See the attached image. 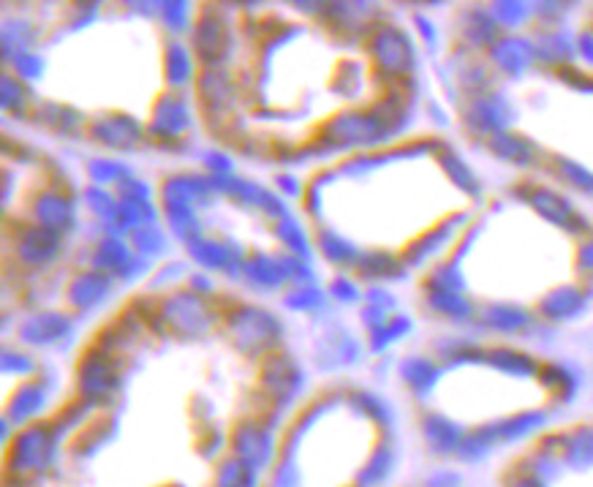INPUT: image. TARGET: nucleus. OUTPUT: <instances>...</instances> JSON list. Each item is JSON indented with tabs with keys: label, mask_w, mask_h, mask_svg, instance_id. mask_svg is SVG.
I'll use <instances>...</instances> for the list:
<instances>
[{
	"label": "nucleus",
	"mask_w": 593,
	"mask_h": 487,
	"mask_svg": "<svg viewBox=\"0 0 593 487\" xmlns=\"http://www.w3.org/2000/svg\"><path fill=\"white\" fill-rule=\"evenodd\" d=\"M191 47L199 63H205V69H221L229 55H232L234 36L224 11L205 9L196 17L191 28Z\"/></svg>",
	"instance_id": "6"
},
{
	"label": "nucleus",
	"mask_w": 593,
	"mask_h": 487,
	"mask_svg": "<svg viewBox=\"0 0 593 487\" xmlns=\"http://www.w3.org/2000/svg\"><path fill=\"white\" fill-rule=\"evenodd\" d=\"M392 134V126L376 109H346L324 126V142L338 150L376 147Z\"/></svg>",
	"instance_id": "3"
},
{
	"label": "nucleus",
	"mask_w": 593,
	"mask_h": 487,
	"mask_svg": "<svg viewBox=\"0 0 593 487\" xmlns=\"http://www.w3.org/2000/svg\"><path fill=\"white\" fill-rule=\"evenodd\" d=\"M49 403V392L41 381H25L17 387V392L11 395L9 406H6V419L14 422V425H22V422H30L36 419L41 411L47 409Z\"/></svg>",
	"instance_id": "22"
},
{
	"label": "nucleus",
	"mask_w": 593,
	"mask_h": 487,
	"mask_svg": "<svg viewBox=\"0 0 593 487\" xmlns=\"http://www.w3.org/2000/svg\"><path fill=\"white\" fill-rule=\"evenodd\" d=\"M215 311L202 294L191 292H172L164 300H158V327L161 332L175 335L177 341H199L207 332L213 330Z\"/></svg>",
	"instance_id": "2"
},
{
	"label": "nucleus",
	"mask_w": 593,
	"mask_h": 487,
	"mask_svg": "<svg viewBox=\"0 0 593 487\" xmlns=\"http://www.w3.org/2000/svg\"><path fill=\"white\" fill-rule=\"evenodd\" d=\"M88 137L107 150H134L145 139V128L126 112H104L88 123Z\"/></svg>",
	"instance_id": "13"
},
{
	"label": "nucleus",
	"mask_w": 593,
	"mask_h": 487,
	"mask_svg": "<svg viewBox=\"0 0 593 487\" xmlns=\"http://www.w3.org/2000/svg\"><path fill=\"white\" fill-rule=\"evenodd\" d=\"M55 452H58V428L49 422H33L11 441L9 471H17V474L44 471L55 460Z\"/></svg>",
	"instance_id": "5"
},
{
	"label": "nucleus",
	"mask_w": 593,
	"mask_h": 487,
	"mask_svg": "<svg viewBox=\"0 0 593 487\" xmlns=\"http://www.w3.org/2000/svg\"><path fill=\"white\" fill-rule=\"evenodd\" d=\"M60 251H63V237L44 226H22L14 234V256L28 270H47L49 264L58 262Z\"/></svg>",
	"instance_id": "11"
},
{
	"label": "nucleus",
	"mask_w": 593,
	"mask_h": 487,
	"mask_svg": "<svg viewBox=\"0 0 593 487\" xmlns=\"http://www.w3.org/2000/svg\"><path fill=\"white\" fill-rule=\"evenodd\" d=\"M330 297H335L338 302H357L360 300V286H357V281L351 278V275L341 273V275H335L330 281Z\"/></svg>",
	"instance_id": "42"
},
{
	"label": "nucleus",
	"mask_w": 593,
	"mask_h": 487,
	"mask_svg": "<svg viewBox=\"0 0 593 487\" xmlns=\"http://www.w3.org/2000/svg\"><path fill=\"white\" fill-rule=\"evenodd\" d=\"M36 117L41 120V126L66 134V137H74L82 128L88 131L85 117L79 115L74 107H66V104H41V107H36Z\"/></svg>",
	"instance_id": "24"
},
{
	"label": "nucleus",
	"mask_w": 593,
	"mask_h": 487,
	"mask_svg": "<svg viewBox=\"0 0 593 487\" xmlns=\"http://www.w3.org/2000/svg\"><path fill=\"white\" fill-rule=\"evenodd\" d=\"M354 270L365 278H392L395 259L384 251H368V254L360 256V262L354 264Z\"/></svg>",
	"instance_id": "37"
},
{
	"label": "nucleus",
	"mask_w": 593,
	"mask_h": 487,
	"mask_svg": "<svg viewBox=\"0 0 593 487\" xmlns=\"http://www.w3.org/2000/svg\"><path fill=\"white\" fill-rule=\"evenodd\" d=\"M327 292H321L319 286H313V283H305V286H294L289 292L283 294V305L289 308V311L297 313H313L319 311L321 305L327 302L324 297Z\"/></svg>",
	"instance_id": "33"
},
{
	"label": "nucleus",
	"mask_w": 593,
	"mask_h": 487,
	"mask_svg": "<svg viewBox=\"0 0 593 487\" xmlns=\"http://www.w3.org/2000/svg\"><path fill=\"white\" fill-rule=\"evenodd\" d=\"M515 487H545V485H542V482H539V479L525 477V479H520V482H517Z\"/></svg>",
	"instance_id": "48"
},
{
	"label": "nucleus",
	"mask_w": 593,
	"mask_h": 487,
	"mask_svg": "<svg viewBox=\"0 0 593 487\" xmlns=\"http://www.w3.org/2000/svg\"><path fill=\"white\" fill-rule=\"evenodd\" d=\"M270 487H300V474L292 463H283L273 474V485Z\"/></svg>",
	"instance_id": "45"
},
{
	"label": "nucleus",
	"mask_w": 593,
	"mask_h": 487,
	"mask_svg": "<svg viewBox=\"0 0 593 487\" xmlns=\"http://www.w3.org/2000/svg\"><path fill=\"white\" fill-rule=\"evenodd\" d=\"M9 66L14 69V77H20L22 82H36L44 74V60L39 55H33V52L17 55Z\"/></svg>",
	"instance_id": "41"
},
{
	"label": "nucleus",
	"mask_w": 593,
	"mask_h": 487,
	"mask_svg": "<svg viewBox=\"0 0 593 487\" xmlns=\"http://www.w3.org/2000/svg\"><path fill=\"white\" fill-rule=\"evenodd\" d=\"M71 332H74V322L69 313L41 311L20 322L17 338L28 346H55V343L69 341Z\"/></svg>",
	"instance_id": "16"
},
{
	"label": "nucleus",
	"mask_w": 593,
	"mask_h": 487,
	"mask_svg": "<svg viewBox=\"0 0 593 487\" xmlns=\"http://www.w3.org/2000/svg\"><path fill=\"white\" fill-rule=\"evenodd\" d=\"M88 175L93 180V186H123L128 177H134L131 166H126L123 161L115 158H93L88 161Z\"/></svg>",
	"instance_id": "29"
},
{
	"label": "nucleus",
	"mask_w": 593,
	"mask_h": 487,
	"mask_svg": "<svg viewBox=\"0 0 593 487\" xmlns=\"http://www.w3.org/2000/svg\"><path fill=\"white\" fill-rule=\"evenodd\" d=\"M302 384H305V373L300 365L286 357L281 351H275L270 357L262 360V373H259V387L267 398L273 400L275 406H289L297 395H300Z\"/></svg>",
	"instance_id": "9"
},
{
	"label": "nucleus",
	"mask_w": 593,
	"mask_h": 487,
	"mask_svg": "<svg viewBox=\"0 0 593 487\" xmlns=\"http://www.w3.org/2000/svg\"><path fill=\"white\" fill-rule=\"evenodd\" d=\"M3 371L28 376V373L36 371V365H33V360H30L28 354H22V351H14V349H6L3 351Z\"/></svg>",
	"instance_id": "44"
},
{
	"label": "nucleus",
	"mask_w": 593,
	"mask_h": 487,
	"mask_svg": "<svg viewBox=\"0 0 593 487\" xmlns=\"http://www.w3.org/2000/svg\"><path fill=\"white\" fill-rule=\"evenodd\" d=\"M0 107L9 115H25L30 107V90L20 77L14 74H3L0 77Z\"/></svg>",
	"instance_id": "28"
},
{
	"label": "nucleus",
	"mask_w": 593,
	"mask_h": 487,
	"mask_svg": "<svg viewBox=\"0 0 593 487\" xmlns=\"http://www.w3.org/2000/svg\"><path fill=\"white\" fill-rule=\"evenodd\" d=\"M196 93H199V104L210 115H224L234 107L237 88H234L232 77L224 69H202L196 79Z\"/></svg>",
	"instance_id": "19"
},
{
	"label": "nucleus",
	"mask_w": 593,
	"mask_h": 487,
	"mask_svg": "<svg viewBox=\"0 0 593 487\" xmlns=\"http://www.w3.org/2000/svg\"><path fill=\"white\" fill-rule=\"evenodd\" d=\"M164 210V218L172 234L177 240L185 245H191L194 240L202 237V224H199V215H196L194 207H180V205H166L161 207Z\"/></svg>",
	"instance_id": "26"
},
{
	"label": "nucleus",
	"mask_w": 593,
	"mask_h": 487,
	"mask_svg": "<svg viewBox=\"0 0 593 487\" xmlns=\"http://www.w3.org/2000/svg\"><path fill=\"white\" fill-rule=\"evenodd\" d=\"M259 485V471L243 463L240 458H226L218 466L215 474V487H256Z\"/></svg>",
	"instance_id": "30"
},
{
	"label": "nucleus",
	"mask_w": 593,
	"mask_h": 487,
	"mask_svg": "<svg viewBox=\"0 0 593 487\" xmlns=\"http://www.w3.org/2000/svg\"><path fill=\"white\" fill-rule=\"evenodd\" d=\"M120 387H123V373H120V362L115 360L112 351L93 346L82 354L77 365L79 398L90 406H98V403H109L115 398Z\"/></svg>",
	"instance_id": "4"
},
{
	"label": "nucleus",
	"mask_w": 593,
	"mask_h": 487,
	"mask_svg": "<svg viewBox=\"0 0 593 487\" xmlns=\"http://www.w3.org/2000/svg\"><path fill=\"white\" fill-rule=\"evenodd\" d=\"M275 183L281 188L286 196H300L302 194V183L294 175H278L275 177Z\"/></svg>",
	"instance_id": "47"
},
{
	"label": "nucleus",
	"mask_w": 593,
	"mask_h": 487,
	"mask_svg": "<svg viewBox=\"0 0 593 487\" xmlns=\"http://www.w3.org/2000/svg\"><path fill=\"white\" fill-rule=\"evenodd\" d=\"M243 281L259 292H273L292 281L289 273V254L270 256V254H251L243 264Z\"/></svg>",
	"instance_id": "18"
},
{
	"label": "nucleus",
	"mask_w": 593,
	"mask_h": 487,
	"mask_svg": "<svg viewBox=\"0 0 593 487\" xmlns=\"http://www.w3.org/2000/svg\"><path fill=\"white\" fill-rule=\"evenodd\" d=\"M3 55H6V63L17 58V55H25L30 52V47L36 44V28L30 25L28 20H6L3 22Z\"/></svg>",
	"instance_id": "25"
},
{
	"label": "nucleus",
	"mask_w": 593,
	"mask_h": 487,
	"mask_svg": "<svg viewBox=\"0 0 593 487\" xmlns=\"http://www.w3.org/2000/svg\"><path fill=\"white\" fill-rule=\"evenodd\" d=\"M425 436H428L430 447L436 452H452V449H457V441H460V430L444 417H430L425 422Z\"/></svg>",
	"instance_id": "34"
},
{
	"label": "nucleus",
	"mask_w": 593,
	"mask_h": 487,
	"mask_svg": "<svg viewBox=\"0 0 593 487\" xmlns=\"http://www.w3.org/2000/svg\"><path fill=\"white\" fill-rule=\"evenodd\" d=\"M349 403L351 409L360 411L362 417L370 419V422H376V425H384V422H387V406H384L376 395H370V392H351Z\"/></svg>",
	"instance_id": "38"
},
{
	"label": "nucleus",
	"mask_w": 593,
	"mask_h": 487,
	"mask_svg": "<svg viewBox=\"0 0 593 487\" xmlns=\"http://www.w3.org/2000/svg\"><path fill=\"white\" fill-rule=\"evenodd\" d=\"M164 77L169 90H183L196 77L194 49H188L180 39H169L164 47Z\"/></svg>",
	"instance_id": "21"
},
{
	"label": "nucleus",
	"mask_w": 593,
	"mask_h": 487,
	"mask_svg": "<svg viewBox=\"0 0 593 487\" xmlns=\"http://www.w3.org/2000/svg\"><path fill=\"white\" fill-rule=\"evenodd\" d=\"M191 126H194L191 101L180 90H166L164 96H158L156 107L150 112L147 134L164 145H175L191 131Z\"/></svg>",
	"instance_id": "8"
},
{
	"label": "nucleus",
	"mask_w": 593,
	"mask_h": 487,
	"mask_svg": "<svg viewBox=\"0 0 593 487\" xmlns=\"http://www.w3.org/2000/svg\"><path fill=\"white\" fill-rule=\"evenodd\" d=\"M403 332H409V322H406L403 316L387 319L381 327H376V330L370 332V341H373L370 346H373V351H381L384 346H389V343H395V338L403 335Z\"/></svg>",
	"instance_id": "40"
},
{
	"label": "nucleus",
	"mask_w": 593,
	"mask_h": 487,
	"mask_svg": "<svg viewBox=\"0 0 593 487\" xmlns=\"http://www.w3.org/2000/svg\"><path fill=\"white\" fill-rule=\"evenodd\" d=\"M316 248L335 267H354L362 256L357 251V245L351 243L349 237H343L341 232H335V229H319L316 232Z\"/></svg>",
	"instance_id": "23"
},
{
	"label": "nucleus",
	"mask_w": 593,
	"mask_h": 487,
	"mask_svg": "<svg viewBox=\"0 0 593 487\" xmlns=\"http://www.w3.org/2000/svg\"><path fill=\"white\" fill-rule=\"evenodd\" d=\"M436 368L425 360H409L403 365V379L409 381L414 390H430L436 381Z\"/></svg>",
	"instance_id": "39"
},
{
	"label": "nucleus",
	"mask_w": 593,
	"mask_h": 487,
	"mask_svg": "<svg viewBox=\"0 0 593 487\" xmlns=\"http://www.w3.org/2000/svg\"><path fill=\"white\" fill-rule=\"evenodd\" d=\"M275 237L281 240L283 248L289 251V256H297V259H311V240H308V232L305 226L289 215L275 224Z\"/></svg>",
	"instance_id": "27"
},
{
	"label": "nucleus",
	"mask_w": 593,
	"mask_h": 487,
	"mask_svg": "<svg viewBox=\"0 0 593 487\" xmlns=\"http://www.w3.org/2000/svg\"><path fill=\"white\" fill-rule=\"evenodd\" d=\"M368 55L387 77H406L414 66V47L409 36L395 25H376L368 33Z\"/></svg>",
	"instance_id": "7"
},
{
	"label": "nucleus",
	"mask_w": 593,
	"mask_h": 487,
	"mask_svg": "<svg viewBox=\"0 0 593 487\" xmlns=\"http://www.w3.org/2000/svg\"><path fill=\"white\" fill-rule=\"evenodd\" d=\"M158 17L166 25V30L172 33V39L183 36L185 30L194 28V14H191V3H161Z\"/></svg>",
	"instance_id": "35"
},
{
	"label": "nucleus",
	"mask_w": 593,
	"mask_h": 487,
	"mask_svg": "<svg viewBox=\"0 0 593 487\" xmlns=\"http://www.w3.org/2000/svg\"><path fill=\"white\" fill-rule=\"evenodd\" d=\"M82 199H85V205H88V210L96 215V218H101L107 226H115L117 213H120V196L112 194V191L104 186H90L85 188Z\"/></svg>",
	"instance_id": "32"
},
{
	"label": "nucleus",
	"mask_w": 593,
	"mask_h": 487,
	"mask_svg": "<svg viewBox=\"0 0 593 487\" xmlns=\"http://www.w3.org/2000/svg\"><path fill=\"white\" fill-rule=\"evenodd\" d=\"M188 286H191V292L202 294V297H210L215 289V283L207 278L205 273H194L191 275V281H188Z\"/></svg>",
	"instance_id": "46"
},
{
	"label": "nucleus",
	"mask_w": 593,
	"mask_h": 487,
	"mask_svg": "<svg viewBox=\"0 0 593 487\" xmlns=\"http://www.w3.org/2000/svg\"><path fill=\"white\" fill-rule=\"evenodd\" d=\"M131 248L137 251V256L142 259H156V256H164L169 251V237H166L164 229H158L156 224L153 226H142L137 232H131Z\"/></svg>",
	"instance_id": "31"
},
{
	"label": "nucleus",
	"mask_w": 593,
	"mask_h": 487,
	"mask_svg": "<svg viewBox=\"0 0 593 487\" xmlns=\"http://www.w3.org/2000/svg\"><path fill=\"white\" fill-rule=\"evenodd\" d=\"M112 294V275L101 270H82L66 286V302L79 313L93 311L98 305H104Z\"/></svg>",
	"instance_id": "17"
},
{
	"label": "nucleus",
	"mask_w": 593,
	"mask_h": 487,
	"mask_svg": "<svg viewBox=\"0 0 593 487\" xmlns=\"http://www.w3.org/2000/svg\"><path fill=\"white\" fill-rule=\"evenodd\" d=\"M232 452L234 458H240L256 471L270 468L275 458V439L273 430L267 428L259 419H245L237 422V428L232 430Z\"/></svg>",
	"instance_id": "12"
},
{
	"label": "nucleus",
	"mask_w": 593,
	"mask_h": 487,
	"mask_svg": "<svg viewBox=\"0 0 593 487\" xmlns=\"http://www.w3.org/2000/svg\"><path fill=\"white\" fill-rule=\"evenodd\" d=\"M226 330H229V338L234 341L237 351L251 360L275 354L283 341V332H286L275 313L259 308V305H248V302H240L226 313Z\"/></svg>",
	"instance_id": "1"
},
{
	"label": "nucleus",
	"mask_w": 593,
	"mask_h": 487,
	"mask_svg": "<svg viewBox=\"0 0 593 487\" xmlns=\"http://www.w3.org/2000/svg\"><path fill=\"white\" fill-rule=\"evenodd\" d=\"M188 254H191L194 262L202 264L205 270L224 273L229 278H240L245 259H248L243 245L234 243L232 237H205V234L188 245Z\"/></svg>",
	"instance_id": "10"
},
{
	"label": "nucleus",
	"mask_w": 593,
	"mask_h": 487,
	"mask_svg": "<svg viewBox=\"0 0 593 487\" xmlns=\"http://www.w3.org/2000/svg\"><path fill=\"white\" fill-rule=\"evenodd\" d=\"M30 213H33V224L44 226L49 232L55 234H71L74 226H77V205L66 191L60 188H44L36 194L33 205H30Z\"/></svg>",
	"instance_id": "14"
},
{
	"label": "nucleus",
	"mask_w": 593,
	"mask_h": 487,
	"mask_svg": "<svg viewBox=\"0 0 593 487\" xmlns=\"http://www.w3.org/2000/svg\"><path fill=\"white\" fill-rule=\"evenodd\" d=\"M134 259H137V251L131 248V243H126L120 234H107L93 248L90 264H93V270H101V273L112 275V278H120Z\"/></svg>",
	"instance_id": "20"
},
{
	"label": "nucleus",
	"mask_w": 593,
	"mask_h": 487,
	"mask_svg": "<svg viewBox=\"0 0 593 487\" xmlns=\"http://www.w3.org/2000/svg\"><path fill=\"white\" fill-rule=\"evenodd\" d=\"M202 166H207L210 177H229L234 175V161L221 150H210L202 156Z\"/></svg>",
	"instance_id": "43"
},
{
	"label": "nucleus",
	"mask_w": 593,
	"mask_h": 487,
	"mask_svg": "<svg viewBox=\"0 0 593 487\" xmlns=\"http://www.w3.org/2000/svg\"><path fill=\"white\" fill-rule=\"evenodd\" d=\"M215 188L210 177L194 175V172H180V175L166 177L161 186V207L180 205V207H207L213 202Z\"/></svg>",
	"instance_id": "15"
},
{
	"label": "nucleus",
	"mask_w": 593,
	"mask_h": 487,
	"mask_svg": "<svg viewBox=\"0 0 593 487\" xmlns=\"http://www.w3.org/2000/svg\"><path fill=\"white\" fill-rule=\"evenodd\" d=\"M389 468H392V452H389V447H379L370 455V460L365 463V468H362L357 479H360L362 487L379 485V482H384L389 477Z\"/></svg>",
	"instance_id": "36"
}]
</instances>
